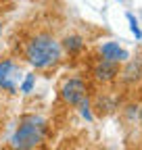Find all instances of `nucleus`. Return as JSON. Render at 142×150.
<instances>
[{
	"instance_id": "1",
	"label": "nucleus",
	"mask_w": 142,
	"mask_h": 150,
	"mask_svg": "<svg viewBox=\"0 0 142 150\" xmlns=\"http://www.w3.org/2000/svg\"><path fill=\"white\" fill-rule=\"evenodd\" d=\"M23 54H25V61L40 69V71H46L50 67H55L61 56H63V48H61V42L57 40L55 35L50 33H36L31 40L25 44L23 48Z\"/></svg>"
},
{
	"instance_id": "2",
	"label": "nucleus",
	"mask_w": 142,
	"mask_h": 150,
	"mask_svg": "<svg viewBox=\"0 0 142 150\" xmlns=\"http://www.w3.org/2000/svg\"><path fill=\"white\" fill-rule=\"evenodd\" d=\"M48 123L40 115H23L19 119L15 134L11 136L13 150H36L46 138Z\"/></svg>"
},
{
	"instance_id": "3",
	"label": "nucleus",
	"mask_w": 142,
	"mask_h": 150,
	"mask_svg": "<svg viewBox=\"0 0 142 150\" xmlns=\"http://www.w3.org/2000/svg\"><path fill=\"white\" fill-rule=\"evenodd\" d=\"M23 81V69L13 59L0 61V90L6 94H17Z\"/></svg>"
},
{
	"instance_id": "4",
	"label": "nucleus",
	"mask_w": 142,
	"mask_h": 150,
	"mask_svg": "<svg viewBox=\"0 0 142 150\" xmlns=\"http://www.w3.org/2000/svg\"><path fill=\"white\" fill-rule=\"evenodd\" d=\"M61 96L69 106H80L86 100V81L82 77H71L63 83Z\"/></svg>"
},
{
	"instance_id": "5",
	"label": "nucleus",
	"mask_w": 142,
	"mask_h": 150,
	"mask_svg": "<svg viewBox=\"0 0 142 150\" xmlns=\"http://www.w3.org/2000/svg\"><path fill=\"white\" fill-rule=\"evenodd\" d=\"M100 56H102V61H111V63L119 65V63H126L130 59V52L119 48V44H115V42H104L100 46Z\"/></svg>"
},
{
	"instance_id": "6",
	"label": "nucleus",
	"mask_w": 142,
	"mask_h": 150,
	"mask_svg": "<svg viewBox=\"0 0 142 150\" xmlns=\"http://www.w3.org/2000/svg\"><path fill=\"white\" fill-rule=\"evenodd\" d=\"M119 75V65L117 63H111V61H102L94 67V77L98 81H111Z\"/></svg>"
},
{
	"instance_id": "7",
	"label": "nucleus",
	"mask_w": 142,
	"mask_h": 150,
	"mask_svg": "<svg viewBox=\"0 0 142 150\" xmlns=\"http://www.w3.org/2000/svg\"><path fill=\"white\" fill-rule=\"evenodd\" d=\"M84 46H86V40H84L80 33H71V35H67L65 40H63V44H61V48H65L69 54H77V52H82Z\"/></svg>"
},
{
	"instance_id": "8",
	"label": "nucleus",
	"mask_w": 142,
	"mask_h": 150,
	"mask_svg": "<svg viewBox=\"0 0 142 150\" xmlns=\"http://www.w3.org/2000/svg\"><path fill=\"white\" fill-rule=\"evenodd\" d=\"M33 81H36V75L27 73V75H25V79H23V81H21V86H19V92L29 94V92H31V88H33Z\"/></svg>"
},
{
	"instance_id": "9",
	"label": "nucleus",
	"mask_w": 142,
	"mask_h": 150,
	"mask_svg": "<svg viewBox=\"0 0 142 150\" xmlns=\"http://www.w3.org/2000/svg\"><path fill=\"white\" fill-rule=\"evenodd\" d=\"M128 21H130V27H132V33L138 38V40H140V38H142V29L138 27V21H136V17L132 15V13H128Z\"/></svg>"
},
{
	"instance_id": "10",
	"label": "nucleus",
	"mask_w": 142,
	"mask_h": 150,
	"mask_svg": "<svg viewBox=\"0 0 142 150\" xmlns=\"http://www.w3.org/2000/svg\"><path fill=\"white\" fill-rule=\"evenodd\" d=\"M0 35H2V19H0Z\"/></svg>"
},
{
	"instance_id": "11",
	"label": "nucleus",
	"mask_w": 142,
	"mask_h": 150,
	"mask_svg": "<svg viewBox=\"0 0 142 150\" xmlns=\"http://www.w3.org/2000/svg\"><path fill=\"white\" fill-rule=\"evenodd\" d=\"M140 123H142V108H140Z\"/></svg>"
},
{
	"instance_id": "12",
	"label": "nucleus",
	"mask_w": 142,
	"mask_h": 150,
	"mask_svg": "<svg viewBox=\"0 0 142 150\" xmlns=\"http://www.w3.org/2000/svg\"><path fill=\"white\" fill-rule=\"evenodd\" d=\"M119 2H121V0H119Z\"/></svg>"
}]
</instances>
